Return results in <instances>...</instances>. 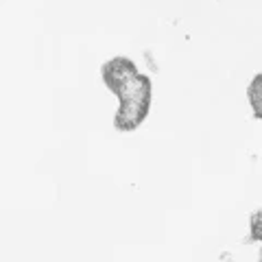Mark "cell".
Masks as SVG:
<instances>
[{"instance_id":"obj_1","label":"cell","mask_w":262,"mask_h":262,"mask_svg":"<svg viewBox=\"0 0 262 262\" xmlns=\"http://www.w3.org/2000/svg\"><path fill=\"white\" fill-rule=\"evenodd\" d=\"M101 79L118 98V112L114 116V129L131 134L142 125L151 110L153 83L146 75L138 72V66L129 57H112L101 66Z\"/></svg>"},{"instance_id":"obj_2","label":"cell","mask_w":262,"mask_h":262,"mask_svg":"<svg viewBox=\"0 0 262 262\" xmlns=\"http://www.w3.org/2000/svg\"><path fill=\"white\" fill-rule=\"evenodd\" d=\"M247 101L251 105L253 118H258L262 122V72L253 75V79L247 85Z\"/></svg>"},{"instance_id":"obj_3","label":"cell","mask_w":262,"mask_h":262,"mask_svg":"<svg viewBox=\"0 0 262 262\" xmlns=\"http://www.w3.org/2000/svg\"><path fill=\"white\" fill-rule=\"evenodd\" d=\"M249 234H251V241L262 243V210L253 212L249 216Z\"/></svg>"}]
</instances>
